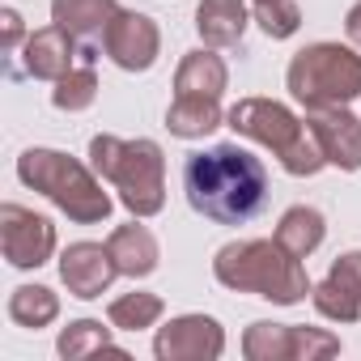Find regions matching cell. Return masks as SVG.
<instances>
[{"label": "cell", "mask_w": 361, "mask_h": 361, "mask_svg": "<svg viewBox=\"0 0 361 361\" xmlns=\"http://www.w3.org/2000/svg\"><path fill=\"white\" fill-rule=\"evenodd\" d=\"M183 188L196 213L221 226H243L268 204V170L238 145L192 153L183 166Z\"/></svg>", "instance_id": "6da1fadb"}, {"label": "cell", "mask_w": 361, "mask_h": 361, "mask_svg": "<svg viewBox=\"0 0 361 361\" xmlns=\"http://www.w3.org/2000/svg\"><path fill=\"white\" fill-rule=\"evenodd\" d=\"M217 281L226 289H238V293H259V298H272L281 306H293L310 293L306 285V272L298 264V255H289L281 243H230L217 251V264H213Z\"/></svg>", "instance_id": "7a4b0ae2"}, {"label": "cell", "mask_w": 361, "mask_h": 361, "mask_svg": "<svg viewBox=\"0 0 361 361\" xmlns=\"http://www.w3.org/2000/svg\"><path fill=\"white\" fill-rule=\"evenodd\" d=\"M18 174H22V183L39 188L47 200H56V204H60L73 221H81V226L102 221V217L111 213V200H106V192L98 188V178H94L81 161H73V157H64V153H56V149H30V153H22Z\"/></svg>", "instance_id": "3957f363"}, {"label": "cell", "mask_w": 361, "mask_h": 361, "mask_svg": "<svg viewBox=\"0 0 361 361\" xmlns=\"http://www.w3.org/2000/svg\"><path fill=\"white\" fill-rule=\"evenodd\" d=\"M90 157H94V170L119 188L123 204L136 217H153L161 209V149L153 140L94 136Z\"/></svg>", "instance_id": "277c9868"}, {"label": "cell", "mask_w": 361, "mask_h": 361, "mask_svg": "<svg viewBox=\"0 0 361 361\" xmlns=\"http://www.w3.org/2000/svg\"><path fill=\"white\" fill-rule=\"evenodd\" d=\"M230 128L243 132V136H251V140H259V145H268L289 174H314L319 166H327V157L314 145L310 128H302L298 115L289 106L272 102V98H247V102H238L230 111Z\"/></svg>", "instance_id": "5b68a950"}, {"label": "cell", "mask_w": 361, "mask_h": 361, "mask_svg": "<svg viewBox=\"0 0 361 361\" xmlns=\"http://www.w3.org/2000/svg\"><path fill=\"white\" fill-rule=\"evenodd\" d=\"M289 90L310 111L344 106L361 94V56H353L340 43H314L293 56L289 64Z\"/></svg>", "instance_id": "8992f818"}, {"label": "cell", "mask_w": 361, "mask_h": 361, "mask_svg": "<svg viewBox=\"0 0 361 361\" xmlns=\"http://www.w3.org/2000/svg\"><path fill=\"white\" fill-rule=\"evenodd\" d=\"M247 357L255 361H272V357H331L340 353V340L336 336H323V331H306V327H281V323H255L243 340Z\"/></svg>", "instance_id": "52a82bcc"}, {"label": "cell", "mask_w": 361, "mask_h": 361, "mask_svg": "<svg viewBox=\"0 0 361 361\" xmlns=\"http://www.w3.org/2000/svg\"><path fill=\"white\" fill-rule=\"evenodd\" d=\"M0 238H5V255L13 268H39L56 247L51 221L35 217L30 209H18V204L0 209Z\"/></svg>", "instance_id": "ba28073f"}, {"label": "cell", "mask_w": 361, "mask_h": 361, "mask_svg": "<svg viewBox=\"0 0 361 361\" xmlns=\"http://www.w3.org/2000/svg\"><path fill=\"white\" fill-rule=\"evenodd\" d=\"M310 136L323 149V157L340 170H361V119H353L340 106L310 111Z\"/></svg>", "instance_id": "9c48e42d"}, {"label": "cell", "mask_w": 361, "mask_h": 361, "mask_svg": "<svg viewBox=\"0 0 361 361\" xmlns=\"http://www.w3.org/2000/svg\"><path fill=\"white\" fill-rule=\"evenodd\" d=\"M157 26L145 18V13H115L102 47L111 51V60L128 73H145L153 60H157Z\"/></svg>", "instance_id": "30bf717a"}, {"label": "cell", "mask_w": 361, "mask_h": 361, "mask_svg": "<svg viewBox=\"0 0 361 361\" xmlns=\"http://www.w3.org/2000/svg\"><path fill=\"white\" fill-rule=\"evenodd\" d=\"M221 327L209 319V314H183V319H174L170 327H161L153 353L161 361H200V357H217L221 353Z\"/></svg>", "instance_id": "8fae6325"}, {"label": "cell", "mask_w": 361, "mask_h": 361, "mask_svg": "<svg viewBox=\"0 0 361 361\" xmlns=\"http://www.w3.org/2000/svg\"><path fill=\"white\" fill-rule=\"evenodd\" d=\"M314 306L319 314L340 319V323H353L361 314V251H348L331 264L327 281L314 289Z\"/></svg>", "instance_id": "7c38bea8"}, {"label": "cell", "mask_w": 361, "mask_h": 361, "mask_svg": "<svg viewBox=\"0 0 361 361\" xmlns=\"http://www.w3.org/2000/svg\"><path fill=\"white\" fill-rule=\"evenodd\" d=\"M60 272H64V285H68L77 298H102V289L115 281L119 264H115L111 247H98V243H77V247H68V251H64Z\"/></svg>", "instance_id": "4fadbf2b"}, {"label": "cell", "mask_w": 361, "mask_h": 361, "mask_svg": "<svg viewBox=\"0 0 361 361\" xmlns=\"http://www.w3.org/2000/svg\"><path fill=\"white\" fill-rule=\"evenodd\" d=\"M51 13H56V26H64L73 39L98 43V39H106L119 5H115V0H56Z\"/></svg>", "instance_id": "5bb4252c"}, {"label": "cell", "mask_w": 361, "mask_h": 361, "mask_svg": "<svg viewBox=\"0 0 361 361\" xmlns=\"http://www.w3.org/2000/svg\"><path fill=\"white\" fill-rule=\"evenodd\" d=\"M73 35L64 26H47V30H35L30 43H26V68L30 77H47V81H60L64 73H73Z\"/></svg>", "instance_id": "9a60e30c"}, {"label": "cell", "mask_w": 361, "mask_h": 361, "mask_svg": "<svg viewBox=\"0 0 361 361\" xmlns=\"http://www.w3.org/2000/svg\"><path fill=\"white\" fill-rule=\"evenodd\" d=\"M196 30L209 47H234L243 43V30H247V5L243 0H200Z\"/></svg>", "instance_id": "2e32d148"}, {"label": "cell", "mask_w": 361, "mask_h": 361, "mask_svg": "<svg viewBox=\"0 0 361 361\" xmlns=\"http://www.w3.org/2000/svg\"><path fill=\"white\" fill-rule=\"evenodd\" d=\"M106 247H111L123 276H149L157 268V238L145 226H119Z\"/></svg>", "instance_id": "e0dca14e"}, {"label": "cell", "mask_w": 361, "mask_h": 361, "mask_svg": "<svg viewBox=\"0 0 361 361\" xmlns=\"http://www.w3.org/2000/svg\"><path fill=\"white\" fill-rule=\"evenodd\" d=\"M221 123V106L217 98L204 94H174V106L166 111V128L174 136H204Z\"/></svg>", "instance_id": "ac0fdd59"}, {"label": "cell", "mask_w": 361, "mask_h": 361, "mask_svg": "<svg viewBox=\"0 0 361 361\" xmlns=\"http://www.w3.org/2000/svg\"><path fill=\"white\" fill-rule=\"evenodd\" d=\"M226 90V64L213 51H192L178 64L174 77V94H204V98H221Z\"/></svg>", "instance_id": "d6986e66"}, {"label": "cell", "mask_w": 361, "mask_h": 361, "mask_svg": "<svg viewBox=\"0 0 361 361\" xmlns=\"http://www.w3.org/2000/svg\"><path fill=\"white\" fill-rule=\"evenodd\" d=\"M276 243L289 251V255H298V259H306L319 243H323V213L319 209H289L285 217H281V226H276Z\"/></svg>", "instance_id": "ffe728a7"}, {"label": "cell", "mask_w": 361, "mask_h": 361, "mask_svg": "<svg viewBox=\"0 0 361 361\" xmlns=\"http://www.w3.org/2000/svg\"><path fill=\"white\" fill-rule=\"evenodd\" d=\"M56 310H60V302H56V293L43 289V285H26V289H18L13 302H9V314H13L18 323H26V327H43V323H51Z\"/></svg>", "instance_id": "44dd1931"}, {"label": "cell", "mask_w": 361, "mask_h": 361, "mask_svg": "<svg viewBox=\"0 0 361 361\" xmlns=\"http://www.w3.org/2000/svg\"><path fill=\"white\" fill-rule=\"evenodd\" d=\"M157 314H161V298H153V293H128V298H115L111 302V323L115 327H128V331L149 327Z\"/></svg>", "instance_id": "7402d4cb"}, {"label": "cell", "mask_w": 361, "mask_h": 361, "mask_svg": "<svg viewBox=\"0 0 361 361\" xmlns=\"http://www.w3.org/2000/svg\"><path fill=\"white\" fill-rule=\"evenodd\" d=\"M94 90H98V77H94V68L85 64V68H73V73H64V77H60V85H56L51 102H56L60 111H81V106H90V102H94Z\"/></svg>", "instance_id": "603a6c76"}, {"label": "cell", "mask_w": 361, "mask_h": 361, "mask_svg": "<svg viewBox=\"0 0 361 361\" xmlns=\"http://www.w3.org/2000/svg\"><path fill=\"white\" fill-rule=\"evenodd\" d=\"M255 5V18L259 26L272 35V39H289L302 22V9H298V0H251Z\"/></svg>", "instance_id": "cb8c5ba5"}, {"label": "cell", "mask_w": 361, "mask_h": 361, "mask_svg": "<svg viewBox=\"0 0 361 361\" xmlns=\"http://www.w3.org/2000/svg\"><path fill=\"white\" fill-rule=\"evenodd\" d=\"M90 348H115L111 336L102 331V323H94V319H81V323H73V327L60 336V353H64V357H81V353H90Z\"/></svg>", "instance_id": "d4e9b609"}, {"label": "cell", "mask_w": 361, "mask_h": 361, "mask_svg": "<svg viewBox=\"0 0 361 361\" xmlns=\"http://www.w3.org/2000/svg\"><path fill=\"white\" fill-rule=\"evenodd\" d=\"M18 35H22V18H18V13L9 9V13H5V51H13Z\"/></svg>", "instance_id": "484cf974"}, {"label": "cell", "mask_w": 361, "mask_h": 361, "mask_svg": "<svg viewBox=\"0 0 361 361\" xmlns=\"http://www.w3.org/2000/svg\"><path fill=\"white\" fill-rule=\"evenodd\" d=\"M344 26H348V39H353V43H361V5H353V13H348V22H344Z\"/></svg>", "instance_id": "4316f807"}]
</instances>
